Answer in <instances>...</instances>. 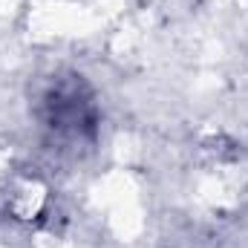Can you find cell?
Wrapping results in <instances>:
<instances>
[{"instance_id":"cell-1","label":"cell","mask_w":248,"mask_h":248,"mask_svg":"<svg viewBox=\"0 0 248 248\" xmlns=\"http://www.w3.org/2000/svg\"><path fill=\"white\" fill-rule=\"evenodd\" d=\"M35 116L58 147H87L98 136L101 107L95 90L78 72H55L35 95Z\"/></svg>"},{"instance_id":"cell-2","label":"cell","mask_w":248,"mask_h":248,"mask_svg":"<svg viewBox=\"0 0 248 248\" xmlns=\"http://www.w3.org/2000/svg\"><path fill=\"white\" fill-rule=\"evenodd\" d=\"M0 208L17 222H35L49 211V185L32 170H17L0 185Z\"/></svg>"}]
</instances>
